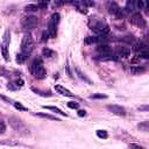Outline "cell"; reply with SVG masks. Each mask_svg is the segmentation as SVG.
<instances>
[{
  "label": "cell",
  "instance_id": "6da1fadb",
  "mask_svg": "<svg viewBox=\"0 0 149 149\" xmlns=\"http://www.w3.org/2000/svg\"><path fill=\"white\" fill-rule=\"evenodd\" d=\"M30 72L31 74L37 78V79H44L45 76H47V71L42 64V61L41 59H34L30 64Z\"/></svg>",
  "mask_w": 149,
  "mask_h": 149
},
{
  "label": "cell",
  "instance_id": "7a4b0ae2",
  "mask_svg": "<svg viewBox=\"0 0 149 149\" xmlns=\"http://www.w3.org/2000/svg\"><path fill=\"white\" fill-rule=\"evenodd\" d=\"M9 123H10V126L13 127V129L16 130L19 134H21V135H28V134H29L28 127H27V126L24 125V122L21 121L20 119H17V118H15V116H10V118H9Z\"/></svg>",
  "mask_w": 149,
  "mask_h": 149
},
{
  "label": "cell",
  "instance_id": "3957f363",
  "mask_svg": "<svg viewBox=\"0 0 149 149\" xmlns=\"http://www.w3.org/2000/svg\"><path fill=\"white\" fill-rule=\"evenodd\" d=\"M33 47H34V41H33L31 35L29 33L24 34L23 37H22V42H21V51L23 54L28 55L33 50Z\"/></svg>",
  "mask_w": 149,
  "mask_h": 149
},
{
  "label": "cell",
  "instance_id": "277c9868",
  "mask_svg": "<svg viewBox=\"0 0 149 149\" xmlns=\"http://www.w3.org/2000/svg\"><path fill=\"white\" fill-rule=\"evenodd\" d=\"M37 23H38V20H37V17L34 16V15L24 16V17H22V20H21V24H22V27H23L24 29H33V28H35V27L37 26Z\"/></svg>",
  "mask_w": 149,
  "mask_h": 149
},
{
  "label": "cell",
  "instance_id": "5b68a950",
  "mask_svg": "<svg viewBox=\"0 0 149 149\" xmlns=\"http://www.w3.org/2000/svg\"><path fill=\"white\" fill-rule=\"evenodd\" d=\"M129 22L136 27H140V28H143L146 27V20L143 19V16L141 15L140 12H134L132 15H130V19H129Z\"/></svg>",
  "mask_w": 149,
  "mask_h": 149
},
{
  "label": "cell",
  "instance_id": "8992f818",
  "mask_svg": "<svg viewBox=\"0 0 149 149\" xmlns=\"http://www.w3.org/2000/svg\"><path fill=\"white\" fill-rule=\"evenodd\" d=\"M107 9H108V12L111 13V14H113V15H115L118 19H122L123 16H125V10L123 9H121L115 2H108L107 3Z\"/></svg>",
  "mask_w": 149,
  "mask_h": 149
},
{
  "label": "cell",
  "instance_id": "52a82bcc",
  "mask_svg": "<svg viewBox=\"0 0 149 149\" xmlns=\"http://www.w3.org/2000/svg\"><path fill=\"white\" fill-rule=\"evenodd\" d=\"M92 30H93L95 34H98V36H100V35H106V36H107V34H108V31H109V28H108L107 24H105V23H102V22H98L97 24H94V26L92 27Z\"/></svg>",
  "mask_w": 149,
  "mask_h": 149
},
{
  "label": "cell",
  "instance_id": "ba28073f",
  "mask_svg": "<svg viewBox=\"0 0 149 149\" xmlns=\"http://www.w3.org/2000/svg\"><path fill=\"white\" fill-rule=\"evenodd\" d=\"M107 109L115 114V115H119V116H125L126 115V109L125 107L122 106H119V105H107Z\"/></svg>",
  "mask_w": 149,
  "mask_h": 149
},
{
  "label": "cell",
  "instance_id": "9c48e42d",
  "mask_svg": "<svg viewBox=\"0 0 149 149\" xmlns=\"http://www.w3.org/2000/svg\"><path fill=\"white\" fill-rule=\"evenodd\" d=\"M129 54H130V49L129 48H127V47H119L116 49V51L114 52V56H115L116 59H119V58H123V57L129 56Z\"/></svg>",
  "mask_w": 149,
  "mask_h": 149
},
{
  "label": "cell",
  "instance_id": "30bf717a",
  "mask_svg": "<svg viewBox=\"0 0 149 149\" xmlns=\"http://www.w3.org/2000/svg\"><path fill=\"white\" fill-rule=\"evenodd\" d=\"M55 90H56L59 94H62V95H65V97H73V93H72L71 91H69L68 88H65L64 86H62V85H55Z\"/></svg>",
  "mask_w": 149,
  "mask_h": 149
},
{
  "label": "cell",
  "instance_id": "8fae6325",
  "mask_svg": "<svg viewBox=\"0 0 149 149\" xmlns=\"http://www.w3.org/2000/svg\"><path fill=\"white\" fill-rule=\"evenodd\" d=\"M56 27L57 26L52 21L49 20V22H48V33H49L50 37H56V35H57V28Z\"/></svg>",
  "mask_w": 149,
  "mask_h": 149
},
{
  "label": "cell",
  "instance_id": "7c38bea8",
  "mask_svg": "<svg viewBox=\"0 0 149 149\" xmlns=\"http://www.w3.org/2000/svg\"><path fill=\"white\" fill-rule=\"evenodd\" d=\"M129 71H130L132 74H141L146 71V68L141 66V65H133V66H130Z\"/></svg>",
  "mask_w": 149,
  "mask_h": 149
},
{
  "label": "cell",
  "instance_id": "4fadbf2b",
  "mask_svg": "<svg viewBox=\"0 0 149 149\" xmlns=\"http://www.w3.org/2000/svg\"><path fill=\"white\" fill-rule=\"evenodd\" d=\"M123 10H125V13H130V12L136 10V8H135V1H127L126 7H125Z\"/></svg>",
  "mask_w": 149,
  "mask_h": 149
},
{
  "label": "cell",
  "instance_id": "5bb4252c",
  "mask_svg": "<svg viewBox=\"0 0 149 149\" xmlns=\"http://www.w3.org/2000/svg\"><path fill=\"white\" fill-rule=\"evenodd\" d=\"M137 55H139V57H140V58H143V59H149V48L147 47V48L142 49L141 51H139V52H137Z\"/></svg>",
  "mask_w": 149,
  "mask_h": 149
},
{
  "label": "cell",
  "instance_id": "9a60e30c",
  "mask_svg": "<svg viewBox=\"0 0 149 149\" xmlns=\"http://www.w3.org/2000/svg\"><path fill=\"white\" fill-rule=\"evenodd\" d=\"M42 55H43L44 57H47V58H51V57L55 56V51L51 50V49H49V48H44V49L42 50Z\"/></svg>",
  "mask_w": 149,
  "mask_h": 149
},
{
  "label": "cell",
  "instance_id": "2e32d148",
  "mask_svg": "<svg viewBox=\"0 0 149 149\" xmlns=\"http://www.w3.org/2000/svg\"><path fill=\"white\" fill-rule=\"evenodd\" d=\"M43 108L49 109V111H52V112H56L57 114H61V115H63V116H66V114H65L62 109H59V108H57V107H55V106H43Z\"/></svg>",
  "mask_w": 149,
  "mask_h": 149
},
{
  "label": "cell",
  "instance_id": "e0dca14e",
  "mask_svg": "<svg viewBox=\"0 0 149 149\" xmlns=\"http://www.w3.org/2000/svg\"><path fill=\"white\" fill-rule=\"evenodd\" d=\"M35 115H36V116H40V118L49 119V120H55V121H59V119H57L56 116H52V115H50V114H45V113H36Z\"/></svg>",
  "mask_w": 149,
  "mask_h": 149
},
{
  "label": "cell",
  "instance_id": "ac0fdd59",
  "mask_svg": "<svg viewBox=\"0 0 149 149\" xmlns=\"http://www.w3.org/2000/svg\"><path fill=\"white\" fill-rule=\"evenodd\" d=\"M137 128L140 130H142V132H149V122L143 121V122H141V123L137 125Z\"/></svg>",
  "mask_w": 149,
  "mask_h": 149
},
{
  "label": "cell",
  "instance_id": "d6986e66",
  "mask_svg": "<svg viewBox=\"0 0 149 149\" xmlns=\"http://www.w3.org/2000/svg\"><path fill=\"white\" fill-rule=\"evenodd\" d=\"M24 10L26 12H37L38 10V6L35 5V3H29L24 7Z\"/></svg>",
  "mask_w": 149,
  "mask_h": 149
},
{
  "label": "cell",
  "instance_id": "ffe728a7",
  "mask_svg": "<svg viewBox=\"0 0 149 149\" xmlns=\"http://www.w3.org/2000/svg\"><path fill=\"white\" fill-rule=\"evenodd\" d=\"M76 72H77V74H78V77H79V78H81L83 80H85V81H86V83H88V84H92V81H91V80H90V79H88V78H87V77H86V76H85V74H84L79 69H76Z\"/></svg>",
  "mask_w": 149,
  "mask_h": 149
},
{
  "label": "cell",
  "instance_id": "44dd1931",
  "mask_svg": "<svg viewBox=\"0 0 149 149\" xmlns=\"http://www.w3.org/2000/svg\"><path fill=\"white\" fill-rule=\"evenodd\" d=\"M59 20H61V15L58 14V13H54L52 15H51V19H50V21H52L56 26L59 23Z\"/></svg>",
  "mask_w": 149,
  "mask_h": 149
},
{
  "label": "cell",
  "instance_id": "7402d4cb",
  "mask_svg": "<svg viewBox=\"0 0 149 149\" xmlns=\"http://www.w3.org/2000/svg\"><path fill=\"white\" fill-rule=\"evenodd\" d=\"M31 90H33L34 92H36L37 94L42 95V97H51V93H50V92H44V91H41V90H38V88H35V87H33Z\"/></svg>",
  "mask_w": 149,
  "mask_h": 149
},
{
  "label": "cell",
  "instance_id": "603a6c76",
  "mask_svg": "<svg viewBox=\"0 0 149 149\" xmlns=\"http://www.w3.org/2000/svg\"><path fill=\"white\" fill-rule=\"evenodd\" d=\"M97 136L100 137V139H107L108 134H107V132L104 130V129H98V130H97Z\"/></svg>",
  "mask_w": 149,
  "mask_h": 149
},
{
  "label": "cell",
  "instance_id": "cb8c5ba5",
  "mask_svg": "<svg viewBox=\"0 0 149 149\" xmlns=\"http://www.w3.org/2000/svg\"><path fill=\"white\" fill-rule=\"evenodd\" d=\"M85 43H86V44L97 43V36H87V37L85 38Z\"/></svg>",
  "mask_w": 149,
  "mask_h": 149
},
{
  "label": "cell",
  "instance_id": "d4e9b609",
  "mask_svg": "<svg viewBox=\"0 0 149 149\" xmlns=\"http://www.w3.org/2000/svg\"><path fill=\"white\" fill-rule=\"evenodd\" d=\"M26 58H27V55L23 54V52H21V54H19V55L16 56V62H17V63H23V62L26 61Z\"/></svg>",
  "mask_w": 149,
  "mask_h": 149
},
{
  "label": "cell",
  "instance_id": "484cf974",
  "mask_svg": "<svg viewBox=\"0 0 149 149\" xmlns=\"http://www.w3.org/2000/svg\"><path fill=\"white\" fill-rule=\"evenodd\" d=\"M1 51H2V56H3V58L6 59V61H8V52H7V47H6V44L3 43L2 44V47H1Z\"/></svg>",
  "mask_w": 149,
  "mask_h": 149
},
{
  "label": "cell",
  "instance_id": "4316f807",
  "mask_svg": "<svg viewBox=\"0 0 149 149\" xmlns=\"http://www.w3.org/2000/svg\"><path fill=\"white\" fill-rule=\"evenodd\" d=\"M135 8H136V9H143V8H144V2L141 1V0L135 1Z\"/></svg>",
  "mask_w": 149,
  "mask_h": 149
},
{
  "label": "cell",
  "instance_id": "83f0119b",
  "mask_svg": "<svg viewBox=\"0 0 149 149\" xmlns=\"http://www.w3.org/2000/svg\"><path fill=\"white\" fill-rule=\"evenodd\" d=\"M66 105H68V107H69V108H72V109H77V108L79 107L78 102H74V101H69Z\"/></svg>",
  "mask_w": 149,
  "mask_h": 149
},
{
  "label": "cell",
  "instance_id": "f1b7e54d",
  "mask_svg": "<svg viewBox=\"0 0 149 149\" xmlns=\"http://www.w3.org/2000/svg\"><path fill=\"white\" fill-rule=\"evenodd\" d=\"M13 105H14V107H15L16 109H20V111H27V108H26L24 106H22L20 102H16V101H14V102H13Z\"/></svg>",
  "mask_w": 149,
  "mask_h": 149
},
{
  "label": "cell",
  "instance_id": "f546056e",
  "mask_svg": "<svg viewBox=\"0 0 149 149\" xmlns=\"http://www.w3.org/2000/svg\"><path fill=\"white\" fill-rule=\"evenodd\" d=\"M90 98H92V99H106L107 98V95L106 94H92Z\"/></svg>",
  "mask_w": 149,
  "mask_h": 149
},
{
  "label": "cell",
  "instance_id": "4dcf8cb0",
  "mask_svg": "<svg viewBox=\"0 0 149 149\" xmlns=\"http://www.w3.org/2000/svg\"><path fill=\"white\" fill-rule=\"evenodd\" d=\"M128 148H129V149H146V148H143L142 146H139V144H136V143H130V144L128 146Z\"/></svg>",
  "mask_w": 149,
  "mask_h": 149
},
{
  "label": "cell",
  "instance_id": "1f68e13d",
  "mask_svg": "<svg viewBox=\"0 0 149 149\" xmlns=\"http://www.w3.org/2000/svg\"><path fill=\"white\" fill-rule=\"evenodd\" d=\"M137 109L141 112H149V105H141L137 107Z\"/></svg>",
  "mask_w": 149,
  "mask_h": 149
},
{
  "label": "cell",
  "instance_id": "d6a6232c",
  "mask_svg": "<svg viewBox=\"0 0 149 149\" xmlns=\"http://www.w3.org/2000/svg\"><path fill=\"white\" fill-rule=\"evenodd\" d=\"M122 41L128 42V43H132V42L134 41V37H133V36H125V37L122 38Z\"/></svg>",
  "mask_w": 149,
  "mask_h": 149
},
{
  "label": "cell",
  "instance_id": "836d02e7",
  "mask_svg": "<svg viewBox=\"0 0 149 149\" xmlns=\"http://www.w3.org/2000/svg\"><path fill=\"white\" fill-rule=\"evenodd\" d=\"M144 12H146V14H148L149 15V1H146L144 2Z\"/></svg>",
  "mask_w": 149,
  "mask_h": 149
},
{
  "label": "cell",
  "instance_id": "e575fe53",
  "mask_svg": "<svg viewBox=\"0 0 149 149\" xmlns=\"http://www.w3.org/2000/svg\"><path fill=\"white\" fill-rule=\"evenodd\" d=\"M6 130V126H5V121H1V128H0V133L3 134Z\"/></svg>",
  "mask_w": 149,
  "mask_h": 149
},
{
  "label": "cell",
  "instance_id": "d590c367",
  "mask_svg": "<svg viewBox=\"0 0 149 149\" xmlns=\"http://www.w3.org/2000/svg\"><path fill=\"white\" fill-rule=\"evenodd\" d=\"M48 36H50L49 33H45V31H44V33L42 34V41H47V40H48Z\"/></svg>",
  "mask_w": 149,
  "mask_h": 149
},
{
  "label": "cell",
  "instance_id": "8d00e7d4",
  "mask_svg": "<svg viewBox=\"0 0 149 149\" xmlns=\"http://www.w3.org/2000/svg\"><path fill=\"white\" fill-rule=\"evenodd\" d=\"M15 85L16 86H22L23 85V80L22 79H16L15 80Z\"/></svg>",
  "mask_w": 149,
  "mask_h": 149
},
{
  "label": "cell",
  "instance_id": "74e56055",
  "mask_svg": "<svg viewBox=\"0 0 149 149\" xmlns=\"http://www.w3.org/2000/svg\"><path fill=\"white\" fill-rule=\"evenodd\" d=\"M37 6H38V8H40V7H41V8H44V7L48 6V2H38Z\"/></svg>",
  "mask_w": 149,
  "mask_h": 149
},
{
  "label": "cell",
  "instance_id": "f35d334b",
  "mask_svg": "<svg viewBox=\"0 0 149 149\" xmlns=\"http://www.w3.org/2000/svg\"><path fill=\"white\" fill-rule=\"evenodd\" d=\"M78 115H79V116H85V115H86V111L79 109V111H78Z\"/></svg>",
  "mask_w": 149,
  "mask_h": 149
}]
</instances>
